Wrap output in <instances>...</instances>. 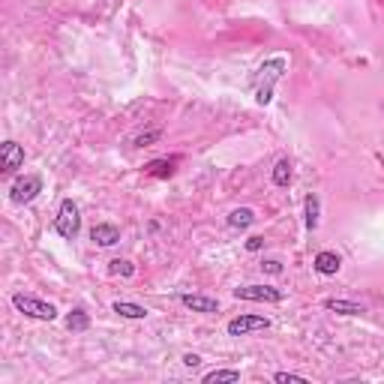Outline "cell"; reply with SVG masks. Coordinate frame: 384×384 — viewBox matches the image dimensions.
Segmentation results:
<instances>
[{
	"mask_svg": "<svg viewBox=\"0 0 384 384\" xmlns=\"http://www.w3.org/2000/svg\"><path fill=\"white\" fill-rule=\"evenodd\" d=\"M24 166V148L18 141H3L0 144V171H3V175H15L18 168Z\"/></svg>",
	"mask_w": 384,
	"mask_h": 384,
	"instance_id": "7",
	"label": "cell"
},
{
	"mask_svg": "<svg viewBox=\"0 0 384 384\" xmlns=\"http://www.w3.org/2000/svg\"><path fill=\"white\" fill-rule=\"evenodd\" d=\"M255 222V210H250V207H237V210H232L228 213V228H250Z\"/></svg>",
	"mask_w": 384,
	"mask_h": 384,
	"instance_id": "14",
	"label": "cell"
},
{
	"mask_svg": "<svg viewBox=\"0 0 384 384\" xmlns=\"http://www.w3.org/2000/svg\"><path fill=\"white\" fill-rule=\"evenodd\" d=\"M237 300H259V304H282L286 300V291L273 288V286H241L234 288Z\"/></svg>",
	"mask_w": 384,
	"mask_h": 384,
	"instance_id": "5",
	"label": "cell"
},
{
	"mask_svg": "<svg viewBox=\"0 0 384 384\" xmlns=\"http://www.w3.org/2000/svg\"><path fill=\"white\" fill-rule=\"evenodd\" d=\"M162 139V130H148V132H139L132 139V148H150V144H157Z\"/></svg>",
	"mask_w": 384,
	"mask_h": 384,
	"instance_id": "20",
	"label": "cell"
},
{
	"mask_svg": "<svg viewBox=\"0 0 384 384\" xmlns=\"http://www.w3.org/2000/svg\"><path fill=\"white\" fill-rule=\"evenodd\" d=\"M108 273H112V277H132L135 268H132V261H126V259H112L108 261Z\"/></svg>",
	"mask_w": 384,
	"mask_h": 384,
	"instance_id": "19",
	"label": "cell"
},
{
	"mask_svg": "<svg viewBox=\"0 0 384 384\" xmlns=\"http://www.w3.org/2000/svg\"><path fill=\"white\" fill-rule=\"evenodd\" d=\"M291 184V162L288 159H279L277 166H273V186L286 189Z\"/></svg>",
	"mask_w": 384,
	"mask_h": 384,
	"instance_id": "17",
	"label": "cell"
},
{
	"mask_svg": "<svg viewBox=\"0 0 384 384\" xmlns=\"http://www.w3.org/2000/svg\"><path fill=\"white\" fill-rule=\"evenodd\" d=\"M261 246H264V237H250V241H246V250L250 252H259Z\"/></svg>",
	"mask_w": 384,
	"mask_h": 384,
	"instance_id": "23",
	"label": "cell"
},
{
	"mask_svg": "<svg viewBox=\"0 0 384 384\" xmlns=\"http://www.w3.org/2000/svg\"><path fill=\"white\" fill-rule=\"evenodd\" d=\"M114 313L121 318H135V322H141V318H148V309L139 306V304H130V300H114Z\"/></svg>",
	"mask_w": 384,
	"mask_h": 384,
	"instance_id": "12",
	"label": "cell"
},
{
	"mask_svg": "<svg viewBox=\"0 0 384 384\" xmlns=\"http://www.w3.org/2000/svg\"><path fill=\"white\" fill-rule=\"evenodd\" d=\"M180 157H162V159H150L148 166H144V171H148L150 177H159V180H168L171 175H175Z\"/></svg>",
	"mask_w": 384,
	"mask_h": 384,
	"instance_id": "11",
	"label": "cell"
},
{
	"mask_svg": "<svg viewBox=\"0 0 384 384\" xmlns=\"http://www.w3.org/2000/svg\"><path fill=\"white\" fill-rule=\"evenodd\" d=\"M288 72V58L286 54H273L259 67L255 72V103L259 105H270L273 103V90H277L279 78Z\"/></svg>",
	"mask_w": 384,
	"mask_h": 384,
	"instance_id": "1",
	"label": "cell"
},
{
	"mask_svg": "<svg viewBox=\"0 0 384 384\" xmlns=\"http://www.w3.org/2000/svg\"><path fill=\"white\" fill-rule=\"evenodd\" d=\"M219 381L234 384V381H241V372H237V369H213V372H207V376H204V384H219Z\"/></svg>",
	"mask_w": 384,
	"mask_h": 384,
	"instance_id": "18",
	"label": "cell"
},
{
	"mask_svg": "<svg viewBox=\"0 0 384 384\" xmlns=\"http://www.w3.org/2000/svg\"><path fill=\"white\" fill-rule=\"evenodd\" d=\"M12 306L18 309L21 315L27 318H36V322H54L58 318V306L49 304V300H40V297H33V295H12Z\"/></svg>",
	"mask_w": 384,
	"mask_h": 384,
	"instance_id": "2",
	"label": "cell"
},
{
	"mask_svg": "<svg viewBox=\"0 0 384 384\" xmlns=\"http://www.w3.org/2000/svg\"><path fill=\"white\" fill-rule=\"evenodd\" d=\"M324 306L333 309V313H340V315H360V313H363L360 304H351V300H340V297L324 300Z\"/></svg>",
	"mask_w": 384,
	"mask_h": 384,
	"instance_id": "15",
	"label": "cell"
},
{
	"mask_svg": "<svg viewBox=\"0 0 384 384\" xmlns=\"http://www.w3.org/2000/svg\"><path fill=\"white\" fill-rule=\"evenodd\" d=\"M42 192V177L40 175H21L9 186V201L12 204H30V201Z\"/></svg>",
	"mask_w": 384,
	"mask_h": 384,
	"instance_id": "4",
	"label": "cell"
},
{
	"mask_svg": "<svg viewBox=\"0 0 384 384\" xmlns=\"http://www.w3.org/2000/svg\"><path fill=\"white\" fill-rule=\"evenodd\" d=\"M304 213H306V228L309 232H315L318 228V213H322V198L315 195H306V201H304Z\"/></svg>",
	"mask_w": 384,
	"mask_h": 384,
	"instance_id": "13",
	"label": "cell"
},
{
	"mask_svg": "<svg viewBox=\"0 0 384 384\" xmlns=\"http://www.w3.org/2000/svg\"><path fill=\"white\" fill-rule=\"evenodd\" d=\"M273 381H279V384H288V381L306 384V376H297V372H277V376H273Z\"/></svg>",
	"mask_w": 384,
	"mask_h": 384,
	"instance_id": "21",
	"label": "cell"
},
{
	"mask_svg": "<svg viewBox=\"0 0 384 384\" xmlns=\"http://www.w3.org/2000/svg\"><path fill=\"white\" fill-rule=\"evenodd\" d=\"M78 228H81L78 204H76L72 198H63L60 207H58V216H54V232H58L63 241H76V237H78Z\"/></svg>",
	"mask_w": 384,
	"mask_h": 384,
	"instance_id": "3",
	"label": "cell"
},
{
	"mask_svg": "<svg viewBox=\"0 0 384 384\" xmlns=\"http://www.w3.org/2000/svg\"><path fill=\"white\" fill-rule=\"evenodd\" d=\"M67 327H69L72 333H85L87 327H90V318H87V313H85V309H81V306H76V309H72V313L67 315Z\"/></svg>",
	"mask_w": 384,
	"mask_h": 384,
	"instance_id": "16",
	"label": "cell"
},
{
	"mask_svg": "<svg viewBox=\"0 0 384 384\" xmlns=\"http://www.w3.org/2000/svg\"><path fill=\"white\" fill-rule=\"evenodd\" d=\"M313 268L322 273V277H336V273H340V268H342V259L336 252H331V250H322V252L315 255Z\"/></svg>",
	"mask_w": 384,
	"mask_h": 384,
	"instance_id": "9",
	"label": "cell"
},
{
	"mask_svg": "<svg viewBox=\"0 0 384 384\" xmlns=\"http://www.w3.org/2000/svg\"><path fill=\"white\" fill-rule=\"evenodd\" d=\"M198 363H201V358H198V354H184V367H189V369H195V367H198Z\"/></svg>",
	"mask_w": 384,
	"mask_h": 384,
	"instance_id": "24",
	"label": "cell"
},
{
	"mask_svg": "<svg viewBox=\"0 0 384 384\" xmlns=\"http://www.w3.org/2000/svg\"><path fill=\"white\" fill-rule=\"evenodd\" d=\"M90 241L96 246H114V243H121V228L112 222H99L90 228Z\"/></svg>",
	"mask_w": 384,
	"mask_h": 384,
	"instance_id": "8",
	"label": "cell"
},
{
	"mask_svg": "<svg viewBox=\"0 0 384 384\" xmlns=\"http://www.w3.org/2000/svg\"><path fill=\"white\" fill-rule=\"evenodd\" d=\"M180 304H184L186 309H192V313H216L219 309V300L216 297H204V295H180Z\"/></svg>",
	"mask_w": 384,
	"mask_h": 384,
	"instance_id": "10",
	"label": "cell"
},
{
	"mask_svg": "<svg viewBox=\"0 0 384 384\" xmlns=\"http://www.w3.org/2000/svg\"><path fill=\"white\" fill-rule=\"evenodd\" d=\"M268 327H270V318L264 315H237L225 324V331L228 336H250L255 331H268Z\"/></svg>",
	"mask_w": 384,
	"mask_h": 384,
	"instance_id": "6",
	"label": "cell"
},
{
	"mask_svg": "<svg viewBox=\"0 0 384 384\" xmlns=\"http://www.w3.org/2000/svg\"><path fill=\"white\" fill-rule=\"evenodd\" d=\"M261 268H264V270H268V273H273V277H279V273H282V261H277V259H270V261H264V264H261Z\"/></svg>",
	"mask_w": 384,
	"mask_h": 384,
	"instance_id": "22",
	"label": "cell"
}]
</instances>
